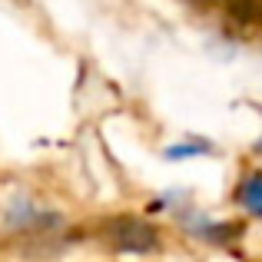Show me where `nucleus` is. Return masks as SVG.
I'll return each mask as SVG.
<instances>
[{
  "label": "nucleus",
  "instance_id": "f257e3e1",
  "mask_svg": "<svg viewBox=\"0 0 262 262\" xmlns=\"http://www.w3.org/2000/svg\"><path fill=\"white\" fill-rule=\"evenodd\" d=\"M106 243L113 246L116 252H136V256H146V252L160 249V232H156L153 223L140 216H113L106 226Z\"/></svg>",
  "mask_w": 262,
  "mask_h": 262
},
{
  "label": "nucleus",
  "instance_id": "f03ea898",
  "mask_svg": "<svg viewBox=\"0 0 262 262\" xmlns=\"http://www.w3.org/2000/svg\"><path fill=\"white\" fill-rule=\"evenodd\" d=\"M236 203L243 206L246 212H252V216L262 219V173H252V176H246L243 183H239Z\"/></svg>",
  "mask_w": 262,
  "mask_h": 262
},
{
  "label": "nucleus",
  "instance_id": "7ed1b4c3",
  "mask_svg": "<svg viewBox=\"0 0 262 262\" xmlns=\"http://www.w3.org/2000/svg\"><path fill=\"white\" fill-rule=\"evenodd\" d=\"M219 4L226 7V13L236 24H243V27L262 24V0H219Z\"/></svg>",
  "mask_w": 262,
  "mask_h": 262
},
{
  "label": "nucleus",
  "instance_id": "20e7f679",
  "mask_svg": "<svg viewBox=\"0 0 262 262\" xmlns=\"http://www.w3.org/2000/svg\"><path fill=\"white\" fill-rule=\"evenodd\" d=\"M203 153H212L209 143L189 140V143H176V146H169L166 149V160H189V156H203Z\"/></svg>",
  "mask_w": 262,
  "mask_h": 262
},
{
  "label": "nucleus",
  "instance_id": "39448f33",
  "mask_svg": "<svg viewBox=\"0 0 262 262\" xmlns=\"http://www.w3.org/2000/svg\"><path fill=\"white\" fill-rule=\"evenodd\" d=\"M192 4H199V7H209V4H212V0H192Z\"/></svg>",
  "mask_w": 262,
  "mask_h": 262
}]
</instances>
